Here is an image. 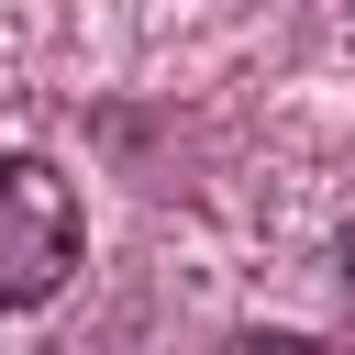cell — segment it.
<instances>
[{"label":"cell","instance_id":"cell-1","mask_svg":"<svg viewBox=\"0 0 355 355\" xmlns=\"http://www.w3.org/2000/svg\"><path fill=\"white\" fill-rule=\"evenodd\" d=\"M78 244H89L78 178L55 155H0V311L55 300L78 277Z\"/></svg>","mask_w":355,"mask_h":355},{"label":"cell","instance_id":"cell-2","mask_svg":"<svg viewBox=\"0 0 355 355\" xmlns=\"http://www.w3.org/2000/svg\"><path fill=\"white\" fill-rule=\"evenodd\" d=\"M344 277H355V233H344Z\"/></svg>","mask_w":355,"mask_h":355}]
</instances>
